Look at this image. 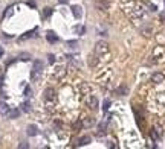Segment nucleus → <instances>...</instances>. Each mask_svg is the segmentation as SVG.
<instances>
[{"label":"nucleus","mask_w":165,"mask_h":149,"mask_svg":"<svg viewBox=\"0 0 165 149\" xmlns=\"http://www.w3.org/2000/svg\"><path fill=\"white\" fill-rule=\"evenodd\" d=\"M109 50H110V47H109V44H107L106 41H98V43L95 44V53H96L98 56L107 55Z\"/></svg>","instance_id":"f257e3e1"},{"label":"nucleus","mask_w":165,"mask_h":149,"mask_svg":"<svg viewBox=\"0 0 165 149\" xmlns=\"http://www.w3.org/2000/svg\"><path fill=\"white\" fill-rule=\"evenodd\" d=\"M87 107H89L90 110H98V107H99L98 97H96V96H90V97L87 99Z\"/></svg>","instance_id":"f03ea898"},{"label":"nucleus","mask_w":165,"mask_h":149,"mask_svg":"<svg viewBox=\"0 0 165 149\" xmlns=\"http://www.w3.org/2000/svg\"><path fill=\"white\" fill-rule=\"evenodd\" d=\"M164 79H165V74L161 73V72L153 73V74H151V78H150L151 84H161V82H164Z\"/></svg>","instance_id":"7ed1b4c3"},{"label":"nucleus","mask_w":165,"mask_h":149,"mask_svg":"<svg viewBox=\"0 0 165 149\" xmlns=\"http://www.w3.org/2000/svg\"><path fill=\"white\" fill-rule=\"evenodd\" d=\"M55 96H57L55 88L49 87V88H46V90H44V99H46V101H54V99H55Z\"/></svg>","instance_id":"20e7f679"},{"label":"nucleus","mask_w":165,"mask_h":149,"mask_svg":"<svg viewBox=\"0 0 165 149\" xmlns=\"http://www.w3.org/2000/svg\"><path fill=\"white\" fill-rule=\"evenodd\" d=\"M95 8L104 12V11L109 9V2H107V0H96V2H95Z\"/></svg>","instance_id":"39448f33"},{"label":"nucleus","mask_w":165,"mask_h":149,"mask_svg":"<svg viewBox=\"0 0 165 149\" xmlns=\"http://www.w3.org/2000/svg\"><path fill=\"white\" fill-rule=\"evenodd\" d=\"M95 123H96V120L93 117H86V119H82V122H81L82 128H92Z\"/></svg>","instance_id":"423d86ee"},{"label":"nucleus","mask_w":165,"mask_h":149,"mask_svg":"<svg viewBox=\"0 0 165 149\" xmlns=\"http://www.w3.org/2000/svg\"><path fill=\"white\" fill-rule=\"evenodd\" d=\"M151 32H153L151 26H144V28L141 29V35H142V37H145V38L151 37Z\"/></svg>","instance_id":"0eeeda50"},{"label":"nucleus","mask_w":165,"mask_h":149,"mask_svg":"<svg viewBox=\"0 0 165 149\" xmlns=\"http://www.w3.org/2000/svg\"><path fill=\"white\" fill-rule=\"evenodd\" d=\"M37 132H38V129H37V126H35V125H29V126L26 128V134H28L29 137L37 136Z\"/></svg>","instance_id":"6e6552de"},{"label":"nucleus","mask_w":165,"mask_h":149,"mask_svg":"<svg viewBox=\"0 0 165 149\" xmlns=\"http://www.w3.org/2000/svg\"><path fill=\"white\" fill-rule=\"evenodd\" d=\"M90 140H92V139H90V136H82V137H80V139L77 140V142H78V143H77V146L89 145V143H90Z\"/></svg>","instance_id":"1a4fd4ad"},{"label":"nucleus","mask_w":165,"mask_h":149,"mask_svg":"<svg viewBox=\"0 0 165 149\" xmlns=\"http://www.w3.org/2000/svg\"><path fill=\"white\" fill-rule=\"evenodd\" d=\"M18 116H20V111H18L17 108H12V110L9 108V111H8V114H6L8 119H17Z\"/></svg>","instance_id":"9d476101"},{"label":"nucleus","mask_w":165,"mask_h":149,"mask_svg":"<svg viewBox=\"0 0 165 149\" xmlns=\"http://www.w3.org/2000/svg\"><path fill=\"white\" fill-rule=\"evenodd\" d=\"M64 74H66V69H64V67H58V69L54 72V76H55L57 79H61Z\"/></svg>","instance_id":"9b49d317"},{"label":"nucleus","mask_w":165,"mask_h":149,"mask_svg":"<svg viewBox=\"0 0 165 149\" xmlns=\"http://www.w3.org/2000/svg\"><path fill=\"white\" fill-rule=\"evenodd\" d=\"M43 61L40 59H37V61H34V72H37V73H41V70H43Z\"/></svg>","instance_id":"f8f14e48"},{"label":"nucleus","mask_w":165,"mask_h":149,"mask_svg":"<svg viewBox=\"0 0 165 149\" xmlns=\"http://www.w3.org/2000/svg\"><path fill=\"white\" fill-rule=\"evenodd\" d=\"M72 12H74V15H75V18H81L82 17V11H81V8L80 6H72Z\"/></svg>","instance_id":"ddd939ff"},{"label":"nucleus","mask_w":165,"mask_h":149,"mask_svg":"<svg viewBox=\"0 0 165 149\" xmlns=\"http://www.w3.org/2000/svg\"><path fill=\"white\" fill-rule=\"evenodd\" d=\"M46 38H47V41H49V43H57V41H58V37H57L52 31H49V32L46 34Z\"/></svg>","instance_id":"4468645a"},{"label":"nucleus","mask_w":165,"mask_h":149,"mask_svg":"<svg viewBox=\"0 0 165 149\" xmlns=\"http://www.w3.org/2000/svg\"><path fill=\"white\" fill-rule=\"evenodd\" d=\"M96 56H98L96 53H95V55L92 53V55L89 56V66H90V67H95V66L98 64V58H96Z\"/></svg>","instance_id":"2eb2a0df"},{"label":"nucleus","mask_w":165,"mask_h":149,"mask_svg":"<svg viewBox=\"0 0 165 149\" xmlns=\"http://www.w3.org/2000/svg\"><path fill=\"white\" fill-rule=\"evenodd\" d=\"M8 111H9L8 104H5V102L2 101V102H0V114H2V116H6V114H8Z\"/></svg>","instance_id":"dca6fc26"},{"label":"nucleus","mask_w":165,"mask_h":149,"mask_svg":"<svg viewBox=\"0 0 165 149\" xmlns=\"http://www.w3.org/2000/svg\"><path fill=\"white\" fill-rule=\"evenodd\" d=\"M127 93H128V88H127L125 85H121V87L116 88V94H118V96H125Z\"/></svg>","instance_id":"f3484780"},{"label":"nucleus","mask_w":165,"mask_h":149,"mask_svg":"<svg viewBox=\"0 0 165 149\" xmlns=\"http://www.w3.org/2000/svg\"><path fill=\"white\" fill-rule=\"evenodd\" d=\"M35 35V32L34 31H29V32H26L25 35H22V37L18 38V41H25V40H29L31 37H34Z\"/></svg>","instance_id":"a211bd4d"},{"label":"nucleus","mask_w":165,"mask_h":149,"mask_svg":"<svg viewBox=\"0 0 165 149\" xmlns=\"http://www.w3.org/2000/svg\"><path fill=\"white\" fill-rule=\"evenodd\" d=\"M74 29H75V32H77L78 35H82V34L86 32V28H84V26H81V25H77Z\"/></svg>","instance_id":"6ab92c4d"},{"label":"nucleus","mask_w":165,"mask_h":149,"mask_svg":"<svg viewBox=\"0 0 165 149\" xmlns=\"http://www.w3.org/2000/svg\"><path fill=\"white\" fill-rule=\"evenodd\" d=\"M52 14V9L50 8H44V11H43V17H49Z\"/></svg>","instance_id":"aec40b11"},{"label":"nucleus","mask_w":165,"mask_h":149,"mask_svg":"<svg viewBox=\"0 0 165 149\" xmlns=\"http://www.w3.org/2000/svg\"><path fill=\"white\" fill-rule=\"evenodd\" d=\"M18 148L22 149H26V148H29V145H28V143H25V142H22V143H20V145H18Z\"/></svg>","instance_id":"412c9836"},{"label":"nucleus","mask_w":165,"mask_h":149,"mask_svg":"<svg viewBox=\"0 0 165 149\" xmlns=\"http://www.w3.org/2000/svg\"><path fill=\"white\" fill-rule=\"evenodd\" d=\"M22 107H23V111H29V110H31V108H29V104H23V105H22Z\"/></svg>","instance_id":"4be33fe9"},{"label":"nucleus","mask_w":165,"mask_h":149,"mask_svg":"<svg viewBox=\"0 0 165 149\" xmlns=\"http://www.w3.org/2000/svg\"><path fill=\"white\" fill-rule=\"evenodd\" d=\"M47 58H49V63H55V56L50 53V55H47Z\"/></svg>","instance_id":"5701e85b"},{"label":"nucleus","mask_w":165,"mask_h":149,"mask_svg":"<svg viewBox=\"0 0 165 149\" xmlns=\"http://www.w3.org/2000/svg\"><path fill=\"white\" fill-rule=\"evenodd\" d=\"M159 18H161V21H164V23H165V11H162V12H161Z\"/></svg>","instance_id":"b1692460"},{"label":"nucleus","mask_w":165,"mask_h":149,"mask_svg":"<svg viewBox=\"0 0 165 149\" xmlns=\"http://www.w3.org/2000/svg\"><path fill=\"white\" fill-rule=\"evenodd\" d=\"M20 58H22V59H29V55H28V53H22Z\"/></svg>","instance_id":"393cba45"},{"label":"nucleus","mask_w":165,"mask_h":149,"mask_svg":"<svg viewBox=\"0 0 165 149\" xmlns=\"http://www.w3.org/2000/svg\"><path fill=\"white\" fill-rule=\"evenodd\" d=\"M109 105H110V102H109V101H104V110H107Z\"/></svg>","instance_id":"a878e982"},{"label":"nucleus","mask_w":165,"mask_h":149,"mask_svg":"<svg viewBox=\"0 0 165 149\" xmlns=\"http://www.w3.org/2000/svg\"><path fill=\"white\" fill-rule=\"evenodd\" d=\"M58 2H60V3H63V5H64V3H67V0H58Z\"/></svg>","instance_id":"bb28decb"},{"label":"nucleus","mask_w":165,"mask_h":149,"mask_svg":"<svg viewBox=\"0 0 165 149\" xmlns=\"http://www.w3.org/2000/svg\"><path fill=\"white\" fill-rule=\"evenodd\" d=\"M2 53H3V50H2V49H0V56H2Z\"/></svg>","instance_id":"cd10ccee"}]
</instances>
